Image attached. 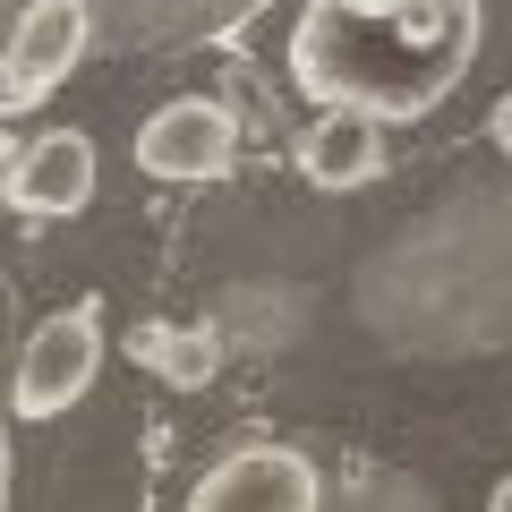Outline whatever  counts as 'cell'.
Here are the masks:
<instances>
[{"instance_id":"2","label":"cell","mask_w":512,"mask_h":512,"mask_svg":"<svg viewBox=\"0 0 512 512\" xmlns=\"http://www.w3.org/2000/svg\"><path fill=\"white\" fill-rule=\"evenodd\" d=\"M94 376H103V299H77V308L35 325L9 402H18V419H60V410H77L94 393Z\"/></svg>"},{"instance_id":"3","label":"cell","mask_w":512,"mask_h":512,"mask_svg":"<svg viewBox=\"0 0 512 512\" xmlns=\"http://www.w3.org/2000/svg\"><path fill=\"white\" fill-rule=\"evenodd\" d=\"M188 512H325V478L299 444H239L188 487Z\"/></svg>"},{"instance_id":"6","label":"cell","mask_w":512,"mask_h":512,"mask_svg":"<svg viewBox=\"0 0 512 512\" xmlns=\"http://www.w3.org/2000/svg\"><path fill=\"white\" fill-rule=\"evenodd\" d=\"M9 205L18 214H86L94 205V137L86 128H52V137H35V146L18 154V171H9Z\"/></svg>"},{"instance_id":"8","label":"cell","mask_w":512,"mask_h":512,"mask_svg":"<svg viewBox=\"0 0 512 512\" xmlns=\"http://www.w3.org/2000/svg\"><path fill=\"white\" fill-rule=\"evenodd\" d=\"M137 359L163 367L171 384H205L214 376V333H163L154 325V333H137Z\"/></svg>"},{"instance_id":"5","label":"cell","mask_w":512,"mask_h":512,"mask_svg":"<svg viewBox=\"0 0 512 512\" xmlns=\"http://www.w3.org/2000/svg\"><path fill=\"white\" fill-rule=\"evenodd\" d=\"M86 43H94V9L86 0H18V26H9L0 52H9V69L26 77V94L43 103V94L86 60Z\"/></svg>"},{"instance_id":"7","label":"cell","mask_w":512,"mask_h":512,"mask_svg":"<svg viewBox=\"0 0 512 512\" xmlns=\"http://www.w3.org/2000/svg\"><path fill=\"white\" fill-rule=\"evenodd\" d=\"M299 171L308 188H367L384 171V120L359 103H325V120L299 137Z\"/></svg>"},{"instance_id":"9","label":"cell","mask_w":512,"mask_h":512,"mask_svg":"<svg viewBox=\"0 0 512 512\" xmlns=\"http://www.w3.org/2000/svg\"><path fill=\"white\" fill-rule=\"evenodd\" d=\"M18 111H35V94H26V77L9 69V52H0V120H18Z\"/></svg>"},{"instance_id":"10","label":"cell","mask_w":512,"mask_h":512,"mask_svg":"<svg viewBox=\"0 0 512 512\" xmlns=\"http://www.w3.org/2000/svg\"><path fill=\"white\" fill-rule=\"evenodd\" d=\"M333 18H393V9H410V0H325Z\"/></svg>"},{"instance_id":"1","label":"cell","mask_w":512,"mask_h":512,"mask_svg":"<svg viewBox=\"0 0 512 512\" xmlns=\"http://www.w3.org/2000/svg\"><path fill=\"white\" fill-rule=\"evenodd\" d=\"M478 60V0H410L393 18H333L308 9L291 43V77L325 103H359L376 120H419Z\"/></svg>"},{"instance_id":"4","label":"cell","mask_w":512,"mask_h":512,"mask_svg":"<svg viewBox=\"0 0 512 512\" xmlns=\"http://www.w3.org/2000/svg\"><path fill=\"white\" fill-rule=\"evenodd\" d=\"M239 163V111L214 94H180L137 128V171L154 180H222Z\"/></svg>"},{"instance_id":"11","label":"cell","mask_w":512,"mask_h":512,"mask_svg":"<svg viewBox=\"0 0 512 512\" xmlns=\"http://www.w3.org/2000/svg\"><path fill=\"white\" fill-rule=\"evenodd\" d=\"M487 137H495V154H512V94L487 111Z\"/></svg>"},{"instance_id":"12","label":"cell","mask_w":512,"mask_h":512,"mask_svg":"<svg viewBox=\"0 0 512 512\" xmlns=\"http://www.w3.org/2000/svg\"><path fill=\"white\" fill-rule=\"evenodd\" d=\"M487 512H512V478H504V487H495V495H487Z\"/></svg>"}]
</instances>
